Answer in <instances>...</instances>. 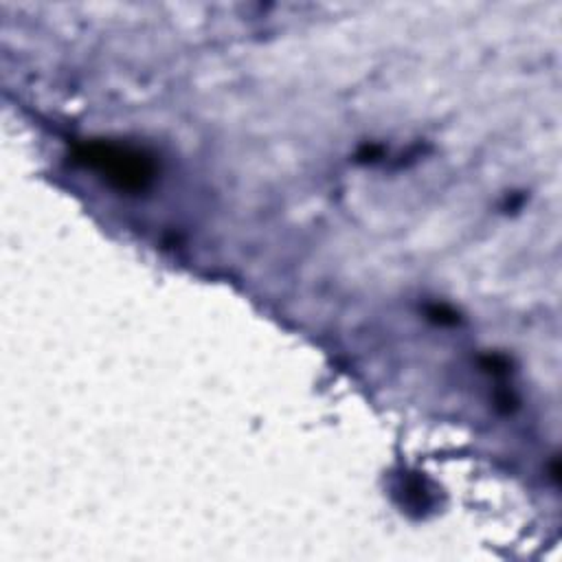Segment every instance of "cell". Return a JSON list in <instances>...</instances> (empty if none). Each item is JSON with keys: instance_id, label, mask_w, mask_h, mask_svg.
Returning <instances> with one entry per match:
<instances>
[{"instance_id": "6da1fadb", "label": "cell", "mask_w": 562, "mask_h": 562, "mask_svg": "<svg viewBox=\"0 0 562 562\" xmlns=\"http://www.w3.org/2000/svg\"><path fill=\"white\" fill-rule=\"evenodd\" d=\"M88 160L125 187H138L145 178H149V167L140 160L138 154H127L116 147L97 145L88 151Z\"/></svg>"}]
</instances>
